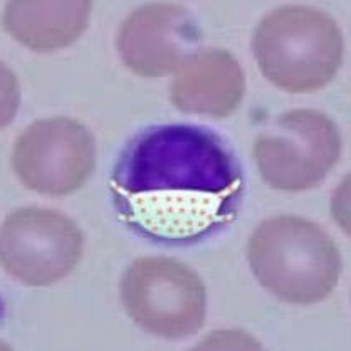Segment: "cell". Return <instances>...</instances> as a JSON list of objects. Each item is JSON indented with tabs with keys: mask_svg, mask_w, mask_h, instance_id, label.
I'll use <instances>...</instances> for the list:
<instances>
[{
	"mask_svg": "<svg viewBox=\"0 0 351 351\" xmlns=\"http://www.w3.org/2000/svg\"><path fill=\"white\" fill-rule=\"evenodd\" d=\"M242 189L230 148L195 125H160L136 134L111 177L121 219L165 244H192L222 229L237 212Z\"/></svg>",
	"mask_w": 351,
	"mask_h": 351,
	"instance_id": "cell-1",
	"label": "cell"
},
{
	"mask_svg": "<svg viewBox=\"0 0 351 351\" xmlns=\"http://www.w3.org/2000/svg\"><path fill=\"white\" fill-rule=\"evenodd\" d=\"M247 261L264 289L301 306L326 300L343 271L333 239L298 215H276L259 223L249 239Z\"/></svg>",
	"mask_w": 351,
	"mask_h": 351,
	"instance_id": "cell-2",
	"label": "cell"
},
{
	"mask_svg": "<svg viewBox=\"0 0 351 351\" xmlns=\"http://www.w3.org/2000/svg\"><path fill=\"white\" fill-rule=\"evenodd\" d=\"M252 52L261 73L287 93H315L336 76L345 40L336 21L308 5H285L256 27Z\"/></svg>",
	"mask_w": 351,
	"mask_h": 351,
	"instance_id": "cell-3",
	"label": "cell"
},
{
	"mask_svg": "<svg viewBox=\"0 0 351 351\" xmlns=\"http://www.w3.org/2000/svg\"><path fill=\"white\" fill-rule=\"evenodd\" d=\"M126 315L163 339L195 335L207 316V289L193 269L170 257H141L119 285Z\"/></svg>",
	"mask_w": 351,
	"mask_h": 351,
	"instance_id": "cell-4",
	"label": "cell"
},
{
	"mask_svg": "<svg viewBox=\"0 0 351 351\" xmlns=\"http://www.w3.org/2000/svg\"><path fill=\"white\" fill-rule=\"evenodd\" d=\"M341 150V133L333 119L315 110H293L257 136L254 160L269 186L304 192L328 177Z\"/></svg>",
	"mask_w": 351,
	"mask_h": 351,
	"instance_id": "cell-5",
	"label": "cell"
},
{
	"mask_svg": "<svg viewBox=\"0 0 351 351\" xmlns=\"http://www.w3.org/2000/svg\"><path fill=\"white\" fill-rule=\"evenodd\" d=\"M83 251V230L58 210L17 208L0 226V266L25 286L62 281L81 263Z\"/></svg>",
	"mask_w": 351,
	"mask_h": 351,
	"instance_id": "cell-6",
	"label": "cell"
},
{
	"mask_svg": "<svg viewBox=\"0 0 351 351\" xmlns=\"http://www.w3.org/2000/svg\"><path fill=\"white\" fill-rule=\"evenodd\" d=\"M95 167V138L76 119H39L14 145L12 168L17 178L40 195L64 197L77 192Z\"/></svg>",
	"mask_w": 351,
	"mask_h": 351,
	"instance_id": "cell-7",
	"label": "cell"
},
{
	"mask_svg": "<svg viewBox=\"0 0 351 351\" xmlns=\"http://www.w3.org/2000/svg\"><path fill=\"white\" fill-rule=\"evenodd\" d=\"M202 32L192 14L175 3H147L123 21L118 32L121 61L134 74L160 77L177 73L199 51Z\"/></svg>",
	"mask_w": 351,
	"mask_h": 351,
	"instance_id": "cell-8",
	"label": "cell"
},
{
	"mask_svg": "<svg viewBox=\"0 0 351 351\" xmlns=\"http://www.w3.org/2000/svg\"><path fill=\"white\" fill-rule=\"evenodd\" d=\"M245 76L237 59L223 49H199L177 69L170 86L175 108L189 114L226 118L242 103Z\"/></svg>",
	"mask_w": 351,
	"mask_h": 351,
	"instance_id": "cell-9",
	"label": "cell"
},
{
	"mask_svg": "<svg viewBox=\"0 0 351 351\" xmlns=\"http://www.w3.org/2000/svg\"><path fill=\"white\" fill-rule=\"evenodd\" d=\"M91 10L93 0H7L2 24L27 49L54 52L83 36Z\"/></svg>",
	"mask_w": 351,
	"mask_h": 351,
	"instance_id": "cell-10",
	"label": "cell"
},
{
	"mask_svg": "<svg viewBox=\"0 0 351 351\" xmlns=\"http://www.w3.org/2000/svg\"><path fill=\"white\" fill-rule=\"evenodd\" d=\"M189 351H266V348L247 331L217 330Z\"/></svg>",
	"mask_w": 351,
	"mask_h": 351,
	"instance_id": "cell-11",
	"label": "cell"
},
{
	"mask_svg": "<svg viewBox=\"0 0 351 351\" xmlns=\"http://www.w3.org/2000/svg\"><path fill=\"white\" fill-rule=\"evenodd\" d=\"M21 106V84L9 66L0 61V130L9 126Z\"/></svg>",
	"mask_w": 351,
	"mask_h": 351,
	"instance_id": "cell-12",
	"label": "cell"
},
{
	"mask_svg": "<svg viewBox=\"0 0 351 351\" xmlns=\"http://www.w3.org/2000/svg\"><path fill=\"white\" fill-rule=\"evenodd\" d=\"M331 215L339 229L351 237V173L339 182L331 195Z\"/></svg>",
	"mask_w": 351,
	"mask_h": 351,
	"instance_id": "cell-13",
	"label": "cell"
},
{
	"mask_svg": "<svg viewBox=\"0 0 351 351\" xmlns=\"http://www.w3.org/2000/svg\"><path fill=\"white\" fill-rule=\"evenodd\" d=\"M0 351H12V348H10V346L7 345V343H3L2 339H0Z\"/></svg>",
	"mask_w": 351,
	"mask_h": 351,
	"instance_id": "cell-14",
	"label": "cell"
}]
</instances>
